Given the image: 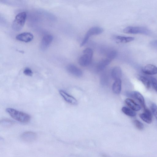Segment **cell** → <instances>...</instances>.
<instances>
[{
	"instance_id": "obj_1",
	"label": "cell",
	"mask_w": 157,
	"mask_h": 157,
	"mask_svg": "<svg viewBox=\"0 0 157 157\" xmlns=\"http://www.w3.org/2000/svg\"><path fill=\"white\" fill-rule=\"evenodd\" d=\"M6 111L12 118L21 123H27L30 119V116L28 114L13 108H7Z\"/></svg>"
},
{
	"instance_id": "obj_2",
	"label": "cell",
	"mask_w": 157,
	"mask_h": 157,
	"mask_svg": "<svg viewBox=\"0 0 157 157\" xmlns=\"http://www.w3.org/2000/svg\"><path fill=\"white\" fill-rule=\"evenodd\" d=\"M83 53L78 59V63L82 66H87L91 62L93 52L91 49L87 48L83 50Z\"/></svg>"
},
{
	"instance_id": "obj_3",
	"label": "cell",
	"mask_w": 157,
	"mask_h": 157,
	"mask_svg": "<svg viewBox=\"0 0 157 157\" xmlns=\"http://www.w3.org/2000/svg\"><path fill=\"white\" fill-rule=\"evenodd\" d=\"M26 17V13L25 12H21L18 13L12 23L13 29L16 31L20 30L25 24Z\"/></svg>"
},
{
	"instance_id": "obj_4",
	"label": "cell",
	"mask_w": 157,
	"mask_h": 157,
	"mask_svg": "<svg viewBox=\"0 0 157 157\" xmlns=\"http://www.w3.org/2000/svg\"><path fill=\"white\" fill-rule=\"evenodd\" d=\"M124 33L128 34H142L149 35L150 30L146 27L141 26H129L125 28L123 30Z\"/></svg>"
},
{
	"instance_id": "obj_5",
	"label": "cell",
	"mask_w": 157,
	"mask_h": 157,
	"mask_svg": "<svg viewBox=\"0 0 157 157\" xmlns=\"http://www.w3.org/2000/svg\"><path fill=\"white\" fill-rule=\"evenodd\" d=\"M103 31V29L99 27L96 26L90 28L86 33L82 41L80 44V46L82 47L85 45L91 36L101 34Z\"/></svg>"
},
{
	"instance_id": "obj_6",
	"label": "cell",
	"mask_w": 157,
	"mask_h": 157,
	"mask_svg": "<svg viewBox=\"0 0 157 157\" xmlns=\"http://www.w3.org/2000/svg\"><path fill=\"white\" fill-rule=\"evenodd\" d=\"M125 94L127 96L137 100L144 109L146 108L144 98L143 95L139 92L137 91L127 92H126Z\"/></svg>"
},
{
	"instance_id": "obj_7",
	"label": "cell",
	"mask_w": 157,
	"mask_h": 157,
	"mask_svg": "<svg viewBox=\"0 0 157 157\" xmlns=\"http://www.w3.org/2000/svg\"><path fill=\"white\" fill-rule=\"evenodd\" d=\"M67 71L70 74L78 77L81 76L82 74V71L73 64H69L66 67Z\"/></svg>"
},
{
	"instance_id": "obj_8",
	"label": "cell",
	"mask_w": 157,
	"mask_h": 157,
	"mask_svg": "<svg viewBox=\"0 0 157 157\" xmlns=\"http://www.w3.org/2000/svg\"><path fill=\"white\" fill-rule=\"evenodd\" d=\"M53 40V36L50 34L44 36L43 38L41 44L40 48L43 51L46 50L49 46Z\"/></svg>"
},
{
	"instance_id": "obj_9",
	"label": "cell",
	"mask_w": 157,
	"mask_h": 157,
	"mask_svg": "<svg viewBox=\"0 0 157 157\" xmlns=\"http://www.w3.org/2000/svg\"><path fill=\"white\" fill-rule=\"evenodd\" d=\"M16 38L17 40L27 43L32 41L33 38V36L31 33L24 32L17 35Z\"/></svg>"
},
{
	"instance_id": "obj_10",
	"label": "cell",
	"mask_w": 157,
	"mask_h": 157,
	"mask_svg": "<svg viewBox=\"0 0 157 157\" xmlns=\"http://www.w3.org/2000/svg\"><path fill=\"white\" fill-rule=\"evenodd\" d=\"M59 92L61 96L67 102L74 105L77 104V101L76 99L64 90H60Z\"/></svg>"
},
{
	"instance_id": "obj_11",
	"label": "cell",
	"mask_w": 157,
	"mask_h": 157,
	"mask_svg": "<svg viewBox=\"0 0 157 157\" xmlns=\"http://www.w3.org/2000/svg\"><path fill=\"white\" fill-rule=\"evenodd\" d=\"M144 110V113L140 114V117L142 120L146 123L150 124L152 120V113L147 108Z\"/></svg>"
},
{
	"instance_id": "obj_12",
	"label": "cell",
	"mask_w": 157,
	"mask_h": 157,
	"mask_svg": "<svg viewBox=\"0 0 157 157\" xmlns=\"http://www.w3.org/2000/svg\"><path fill=\"white\" fill-rule=\"evenodd\" d=\"M143 72L148 75H154L157 74V67L155 66L148 64L143 67L142 69Z\"/></svg>"
},
{
	"instance_id": "obj_13",
	"label": "cell",
	"mask_w": 157,
	"mask_h": 157,
	"mask_svg": "<svg viewBox=\"0 0 157 157\" xmlns=\"http://www.w3.org/2000/svg\"><path fill=\"white\" fill-rule=\"evenodd\" d=\"M36 134L31 132H26L23 133L21 135V139L26 142H31L34 141L36 138Z\"/></svg>"
},
{
	"instance_id": "obj_14",
	"label": "cell",
	"mask_w": 157,
	"mask_h": 157,
	"mask_svg": "<svg viewBox=\"0 0 157 157\" xmlns=\"http://www.w3.org/2000/svg\"><path fill=\"white\" fill-rule=\"evenodd\" d=\"M113 39L118 43H125L133 41L134 40V38L130 36H114Z\"/></svg>"
},
{
	"instance_id": "obj_15",
	"label": "cell",
	"mask_w": 157,
	"mask_h": 157,
	"mask_svg": "<svg viewBox=\"0 0 157 157\" xmlns=\"http://www.w3.org/2000/svg\"><path fill=\"white\" fill-rule=\"evenodd\" d=\"M111 61L106 57L102 59L97 64L96 67V70L100 71L103 70L110 63Z\"/></svg>"
},
{
	"instance_id": "obj_16",
	"label": "cell",
	"mask_w": 157,
	"mask_h": 157,
	"mask_svg": "<svg viewBox=\"0 0 157 157\" xmlns=\"http://www.w3.org/2000/svg\"><path fill=\"white\" fill-rule=\"evenodd\" d=\"M122 75V70L119 67H114L111 71V75L113 79L115 80L121 79Z\"/></svg>"
},
{
	"instance_id": "obj_17",
	"label": "cell",
	"mask_w": 157,
	"mask_h": 157,
	"mask_svg": "<svg viewBox=\"0 0 157 157\" xmlns=\"http://www.w3.org/2000/svg\"><path fill=\"white\" fill-rule=\"evenodd\" d=\"M126 104L133 110L138 111L141 109L140 105L135 102L132 99L128 98L125 100Z\"/></svg>"
},
{
	"instance_id": "obj_18",
	"label": "cell",
	"mask_w": 157,
	"mask_h": 157,
	"mask_svg": "<svg viewBox=\"0 0 157 157\" xmlns=\"http://www.w3.org/2000/svg\"><path fill=\"white\" fill-rule=\"evenodd\" d=\"M121 79L115 80L112 86V90L113 92L118 94L121 92Z\"/></svg>"
},
{
	"instance_id": "obj_19",
	"label": "cell",
	"mask_w": 157,
	"mask_h": 157,
	"mask_svg": "<svg viewBox=\"0 0 157 157\" xmlns=\"http://www.w3.org/2000/svg\"><path fill=\"white\" fill-rule=\"evenodd\" d=\"M121 110L125 114L130 117H133L136 115V113L133 110L126 107H123Z\"/></svg>"
},
{
	"instance_id": "obj_20",
	"label": "cell",
	"mask_w": 157,
	"mask_h": 157,
	"mask_svg": "<svg viewBox=\"0 0 157 157\" xmlns=\"http://www.w3.org/2000/svg\"><path fill=\"white\" fill-rule=\"evenodd\" d=\"M139 79L147 89H148L150 88V81L147 78L143 76H139Z\"/></svg>"
},
{
	"instance_id": "obj_21",
	"label": "cell",
	"mask_w": 157,
	"mask_h": 157,
	"mask_svg": "<svg viewBox=\"0 0 157 157\" xmlns=\"http://www.w3.org/2000/svg\"><path fill=\"white\" fill-rule=\"evenodd\" d=\"M117 55V52L114 50L109 51L106 55V58L112 60L114 59Z\"/></svg>"
},
{
	"instance_id": "obj_22",
	"label": "cell",
	"mask_w": 157,
	"mask_h": 157,
	"mask_svg": "<svg viewBox=\"0 0 157 157\" xmlns=\"http://www.w3.org/2000/svg\"><path fill=\"white\" fill-rule=\"evenodd\" d=\"M133 123L136 127L139 130H142L144 128L143 123L137 120L134 121Z\"/></svg>"
},
{
	"instance_id": "obj_23",
	"label": "cell",
	"mask_w": 157,
	"mask_h": 157,
	"mask_svg": "<svg viewBox=\"0 0 157 157\" xmlns=\"http://www.w3.org/2000/svg\"><path fill=\"white\" fill-rule=\"evenodd\" d=\"M151 108L153 114L157 120V106L155 104L153 103L151 105Z\"/></svg>"
},
{
	"instance_id": "obj_24",
	"label": "cell",
	"mask_w": 157,
	"mask_h": 157,
	"mask_svg": "<svg viewBox=\"0 0 157 157\" xmlns=\"http://www.w3.org/2000/svg\"><path fill=\"white\" fill-rule=\"evenodd\" d=\"M150 79L151 84L155 90L157 92V79L152 77H151Z\"/></svg>"
},
{
	"instance_id": "obj_25",
	"label": "cell",
	"mask_w": 157,
	"mask_h": 157,
	"mask_svg": "<svg viewBox=\"0 0 157 157\" xmlns=\"http://www.w3.org/2000/svg\"><path fill=\"white\" fill-rule=\"evenodd\" d=\"M13 122L9 119H4L1 121V124L2 125L6 126H10L13 124Z\"/></svg>"
},
{
	"instance_id": "obj_26",
	"label": "cell",
	"mask_w": 157,
	"mask_h": 157,
	"mask_svg": "<svg viewBox=\"0 0 157 157\" xmlns=\"http://www.w3.org/2000/svg\"><path fill=\"white\" fill-rule=\"evenodd\" d=\"M23 73L27 76H31L32 75L33 72L30 68L27 67L24 70Z\"/></svg>"
}]
</instances>
